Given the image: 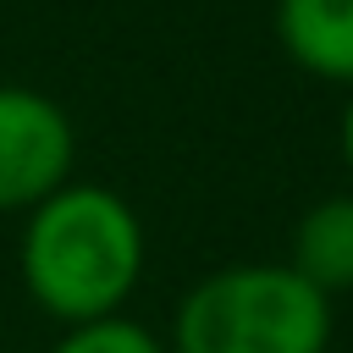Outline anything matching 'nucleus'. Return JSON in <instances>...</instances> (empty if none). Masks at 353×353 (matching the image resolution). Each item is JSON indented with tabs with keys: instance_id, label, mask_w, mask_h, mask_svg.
I'll list each match as a JSON object with an SVG mask.
<instances>
[{
	"instance_id": "obj_1",
	"label": "nucleus",
	"mask_w": 353,
	"mask_h": 353,
	"mask_svg": "<svg viewBox=\"0 0 353 353\" xmlns=\"http://www.w3.org/2000/svg\"><path fill=\"white\" fill-rule=\"evenodd\" d=\"M17 265L28 298L61 325L121 314L143 276V221L116 188L66 182L28 210Z\"/></svg>"
},
{
	"instance_id": "obj_2",
	"label": "nucleus",
	"mask_w": 353,
	"mask_h": 353,
	"mask_svg": "<svg viewBox=\"0 0 353 353\" xmlns=\"http://www.w3.org/2000/svg\"><path fill=\"white\" fill-rule=\"evenodd\" d=\"M331 325V298L287 259L221 265L182 292L171 353H325Z\"/></svg>"
},
{
	"instance_id": "obj_3",
	"label": "nucleus",
	"mask_w": 353,
	"mask_h": 353,
	"mask_svg": "<svg viewBox=\"0 0 353 353\" xmlns=\"http://www.w3.org/2000/svg\"><path fill=\"white\" fill-rule=\"evenodd\" d=\"M72 160V116L39 88L0 83V215H28L39 199L66 188Z\"/></svg>"
},
{
	"instance_id": "obj_4",
	"label": "nucleus",
	"mask_w": 353,
	"mask_h": 353,
	"mask_svg": "<svg viewBox=\"0 0 353 353\" xmlns=\"http://www.w3.org/2000/svg\"><path fill=\"white\" fill-rule=\"evenodd\" d=\"M276 39L298 72L353 88V0H276Z\"/></svg>"
},
{
	"instance_id": "obj_5",
	"label": "nucleus",
	"mask_w": 353,
	"mask_h": 353,
	"mask_svg": "<svg viewBox=\"0 0 353 353\" xmlns=\"http://www.w3.org/2000/svg\"><path fill=\"white\" fill-rule=\"evenodd\" d=\"M287 265L325 298L353 292V193H325L298 215Z\"/></svg>"
},
{
	"instance_id": "obj_6",
	"label": "nucleus",
	"mask_w": 353,
	"mask_h": 353,
	"mask_svg": "<svg viewBox=\"0 0 353 353\" xmlns=\"http://www.w3.org/2000/svg\"><path fill=\"white\" fill-rule=\"evenodd\" d=\"M50 353H165V342L127 314H105L88 325H66Z\"/></svg>"
},
{
	"instance_id": "obj_7",
	"label": "nucleus",
	"mask_w": 353,
	"mask_h": 353,
	"mask_svg": "<svg viewBox=\"0 0 353 353\" xmlns=\"http://www.w3.org/2000/svg\"><path fill=\"white\" fill-rule=\"evenodd\" d=\"M342 160L353 171V88H347V110H342Z\"/></svg>"
}]
</instances>
